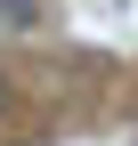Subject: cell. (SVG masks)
I'll return each instance as SVG.
<instances>
[{"instance_id": "cell-1", "label": "cell", "mask_w": 138, "mask_h": 146, "mask_svg": "<svg viewBox=\"0 0 138 146\" xmlns=\"http://www.w3.org/2000/svg\"><path fill=\"white\" fill-rule=\"evenodd\" d=\"M0 16H8L16 33H33V25H41V0H0Z\"/></svg>"}]
</instances>
